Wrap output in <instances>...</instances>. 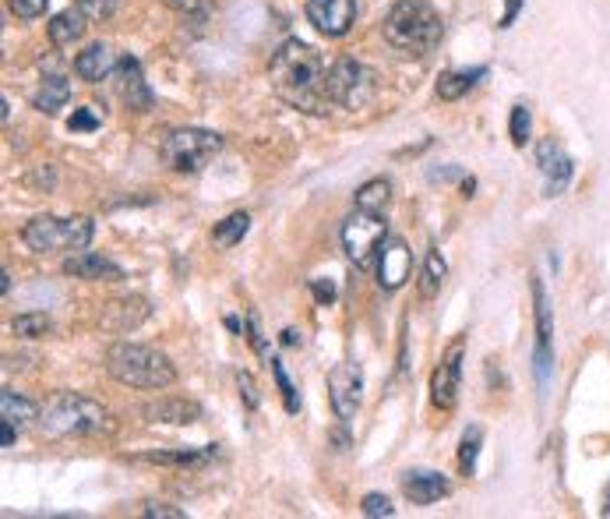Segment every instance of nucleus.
Returning <instances> with one entry per match:
<instances>
[{"label":"nucleus","mask_w":610,"mask_h":519,"mask_svg":"<svg viewBox=\"0 0 610 519\" xmlns=\"http://www.w3.org/2000/svg\"><path fill=\"white\" fill-rule=\"evenodd\" d=\"M529 294H533V315H536V382H547V371H551V339H554V315H551V297L544 290V279L533 276L529 279Z\"/></svg>","instance_id":"1a4fd4ad"},{"label":"nucleus","mask_w":610,"mask_h":519,"mask_svg":"<svg viewBox=\"0 0 610 519\" xmlns=\"http://www.w3.org/2000/svg\"><path fill=\"white\" fill-rule=\"evenodd\" d=\"M360 392H364V371L360 364H335L328 371V399H332L335 417L350 424L360 410Z\"/></svg>","instance_id":"9d476101"},{"label":"nucleus","mask_w":610,"mask_h":519,"mask_svg":"<svg viewBox=\"0 0 610 519\" xmlns=\"http://www.w3.org/2000/svg\"><path fill=\"white\" fill-rule=\"evenodd\" d=\"M219 149H223V138H219L216 131L177 128L166 135L159 156H163V163L170 166L173 173H201L212 163V156H219Z\"/></svg>","instance_id":"423d86ee"},{"label":"nucleus","mask_w":610,"mask_h":519,"mask_svg":"<svg viewBox=\"0 0 610 519\" xmlns=\"http://www.w3.org/2000/svg\"><path fill=\"white\" fill-rule=\"evenodd\" d=\"M462 191H466V198H473V191H477V181H473V177H466V181H462Z\"/></svg>","instance_id":"37998d69"},{"label":"nucleus","mask_w":610,"mask_h":519,"mask_svg":"<svg viewBox=\"0 0 610 519\" xmlns=\"http://www.w3.org/2000/svg\"><path fill=\"white\" fill-rule=\"evenodd\" d=\"M64 276H75V279H85V283H117L124 279V269L110 258L96 255V251H75L71 258H64Z\"/></svg>","instance_id":"dca6fc26"},{"label":"nucleus","mask_w":610,"mask_h":519,"mask_svg":"<svg viewBox=\"0 0 610 519\" xmlns=\"http://www.w3.org/2000/svg\"><path fill=\"white\" fill-rule=\"evenodd\" d=\"M120 0H78V8H82V15L89 18V22H106V18L117 11Z\"/></svg>","instance_id":"72a5a7b5"},{"label":"nucleus","mask_w":610,"mask_h":519,"mask_svg":"<svg viewBox=\"0 0 610 519\" xmlns=\"http://www.w3.org/2000/svg\"><path fill=\"white\" fill-rule=\"evenodd\" d=\"M268 75L276 82V92L293 103L297 110L307 113H325L332 106L328 99V68L321 61V53L307 46L304 39H286L272 61H268Z\"/></svg>","instance_id":"f257e3e1"},{"label":"nucleus","mask_w":610,"mask_h":519,"mask_svg":"<svg viewBox=\"0 0 610 519\" xmlns=\"http://www.w3.org/2000/svg\"><path fill=\"white\" fill-rule=\"evenodd\" d=\"M142 417L149 424H170V428H184V424H198L201 421V407L194 403V399L170 396V399H156V403H145Z\"/></svg>","instance_id":"f3484780"},{"label":"nucleus","mask_w":610,"mask_h":519,"mask_svg":"<svg viewBox=\"0 0 610 519\" xmlns=\"http://www.w3.org/2000/svg\"><path fill=\"white\" fill-rule=\"evenodd\" d=\"M487 78V68H469V71H445V75L438 78V99H445V103H455V99H462L469 89L477 82H484Z\"/></svg>","instance_id":"b1692460"},{"label":"nucleus","mask_w":610,"mask_h":519,"mask_svg":"<svg viewBox=\"0 0 610 519\" xmlns=\"http://www.w3.org/2000/svg\"><path fill=\"white\" fill-rule=\"evenodd\" d=\"M283 346H300V332L297 329H283Z\"/></svg>","instance_id":"79ce46f5"},{"label":"nucleus","mask_w":610,"mask_h":519,"mask_svg":"<svg viewBox=\"0 0 610 519\" xmlns=\"http://www.w3.org/2000/svg\"><path fill=\"white\" fill-rule=\"evenodd\" d=\"M120 61H113V53L106 43H92L85 46L82 53L75 57V75L82 78V82L96 85V82H106V78L113 75V68H117Z\"/></svg>","instance_id":"6ab92c4d"},{"label":"nucleus","mask_w":610,"mask_h":519,"mask_svg":"<svg viewBox=\"0 0 610 519\" xmlns=\"http://www.w3.org/2000/svg\"><path fill=\"white\" fill-rule=\"evenodd\" d=\"M307 18L328 39H343L357 22V0H307Z\"/></svg>","instance_id":"f8f14e48"},{"label":"nucleus","mask_w":610,"mask_h":519,"mask_svg":"<svg viewBox=\"0 0 610 519\" xmlns=\"http://www.w3.org/2000/svg\"><path fill=\"white\" fill-rule=\"evenodd\" d=\"M85 22L89 18L82 15V8H67V11H60V15H53V22L46 25V32H50V43L53 46H60V50H67L71 43H78V39L85 36Z\"/></svg>","instance_id":"5701e85b"},{"label":"nucleus","mask_w":610,"mask_h":519,"mask_svg":"<svg viewBox=\"0 0 610 519\" xmlns=\"http://www.w3.org/2000/svg\"><path fill=\"white\" fill-rule=\"evenodd\" d=\"M247 230H251V216H247V212H233V216H226L223 223H216L212 241H216L219 248H233V244L244 241Z\"/></svg>","instance_id":"cd10ccee"},{"label":"nucleus","mask_w":610,"mask_h":519,"mask_svg":"<svg viewBox=\"0 0 610 519\" xmlns=\"http://www.w3.org/2000/svg\"><path fill=\"white\" fill-rule=\"evenodd\" d=\"M445 279H448V262H445V255H441L438 248H431V251H427L424 272H420V286H417L420 297H424V301H434V297L441 294Z\"/></svg>","instance_id":"393cba45"},{"label":"nucleus","mask_w":610,"mask_h":519,"mask_svg":"<svg viewBox=\"0 0 610 519\" xmlns=\"http://www.w3.org/2000/svg\"><path fill=\"white\" fill-rule=\"evenodd\" d=\"M311 290H314V297H318V304H332L335 301V283H332V279H314Z\"/></svg>","instance_id":"58836bf2"},{"label":"nucleus","mask_w":610,"mask_h":519,"mask_svg":"<svg viewBox=\"0 0 610 519\" xmlns=\"http://www.w3.org/2000/svg\"><path fill=\"white\" fill-rule=\"evenodd\" d=\"M67 99H71V82H67L64 75H43V82H39V89H36V96H32V103H36L39 113L53 117V113L64 110Z\"/></svg>","instance_id":"4be33fe9"},{"label":"nucleus","mask_w":610,"mask_h":519,"mask_svg":"<svg viewBox=\"0 0 610 519\" xmlns=\"http://www.w3.org/2000/svg\"><path fill=\"white\" fill-rule=\"evenodd\" d=\"M170 4H187V0H170Z\"/></svg>","instance_id":"49530a36"},{"label":"nucleus","mask_w":610,"mask_h":519,"mask_svg":"<svg viewBox=\"0 0 610 519\" xmlns=\"http://www.w3.org/2000/svg\"><path fill=\"white\" fill-rule=\"evenodd\" d=\"M15 442H18V424L4 421V431H0V445H4V449H11Z\"/></svg>","instance_id":"a19ab883"},{"label":"nucleus","mask_w":610,"mask_h":519,"mask_svg":"<svg viewBox=\"0 0 610 519\" xmlns=\"http://www.w3.org/2000/svg\"><path fill=\"white\" fill-rule=\"evenodd\" d=\"M381 29H385V39L395 50H410V53H431L441 43V36H445L441 15L431 4H424V0H399L385 15Z\"/></svg>","instance_id":"20e7f679"},{"label":"nucleus","mask_w":610,"mask_h":519,"mask_svg":"<svg viewBox=\"0 0 610 519\" xmlns=\"http://www.w3.org/2000/svg\"><path fill=\"white\" fill-rule=\"evenodd\" d=\"M360 512H364L367 519H392L395 516V505L388 502L385 495L371 491V495H364V502H360Z\"/></svg>","instance_id":"473e14b6"},{"label":"nucleus","mask_w":610,"mask_h":519,"mask_svg":"<svg viewBox=\"0 0 610 519\" xmlns=\"http://www.w3.org/2000/svg\"><path fill=\"white\" fill-rule=\"evenodd\" d=\"M0 279H4V283H0V290H4V297H8L11 294V272L4 269V276H0Z\"/></svg>","instance_id":"c03bdc74"},{"label":"nucleus","mask_w":610,"mask_h":519,"mask_svg":"<svg viewBox=\"0 0 610 519\" xmlns=\"http://www.w3.org/2000/svg\"><path fill=\"white\" fill-rule=\"evenodd\" d=\"M216 456V449H156L134 456L138 463H156V467H205Z\"/></svg>","instance_id":"412c9836"},{"label":"nucleus","mask_w":610,"mask_h":519,"mask_svg":"<svg viewBox=\"0 0 610 519\" xmlns=\"http://www.w3.org/2000/svg\"><path fill=\"white\" fill-rule=\"evenodd\" d=\"M480 445H484V431L473 424V428H466V435H462V442H459V467H462V474H466V477L477 474Z\"/></svg>","instance_id":"c85d7f7f"},{"label":"nucleus","mask_w":610,"mask_h":519,"mask_svg":"<svg viewBox=\"0 0 610 519\" xmlns=\"http://www.w3.org/2000/svg\"><path fill=\"white\" fill-rule=\"evenodd\" d=\"M67 128L78 131V135H85V131H96L99 128V117L92 106H82V110L71 113V121H67Z\"/></svg>","instance_id":"c9c22d12"},{"label":"nucleus","mask_w":610,"mask_h":519,"mask_svg":"<svg viewBox=\"0 0 610 519\" xmlns=\"http://www.w3.org/2000/svg\"><path fill=\"white\" fill-rule=\"evenodd\" d=\"M388 202H392V184L385 177H374V181L360 184L357 195H353V205L364 212H385Z\"/></svg>","instance_id":"bb28decb"},{"label":"nucleus","mask_w":610,"mask_h":519,"mask_svg":"<svg viewBox=\"0 0 610 519\" xmlns=\"http://www.w3.org/2000/svg\"><path fill=\"white\" fill-rule=\"evenodd\" d=\"M106 371L113 382L127 385V389H170L177 382V368L166 354L152 350L142 343H113L106 350Z\"/></svg>","instance_id":"7ed1b4c3"},{"label":"nucleus","mask_w":610,"mask_h":519,"mask_svg":"<svg viewBox=\"0 0 610 519\" xmlns=\"http://www.w3.org/2000/svg\"><path fill=\"white\" fill-rule=\"evenodd\" d=\"M8 8L15 11V18L32 22V18H39L46 8H50V0H8Z\"/></svg>","instance_id":"f704fd0d"},{"label":"nucleus","mask_w":610,"mask_h":519,"mask_svg":"<svg viewBox=\"0 0 610 519\" xmlns=\"http://www.w3.org/2000/svg\"><path fill=\"white\" fill-rule=\"evenodd\" d=\"M268 368H272V375H276V385H279V396H283L286 414H297V410H300V396H297V385H293L290 375H286L283 361H279V357H268Z\"/></svg>","instance_id":"c756f323"},{"label":"nucleus","mask_w":610,"mask_h":519,"mask_svg":"<svg viewBox=\"0 0 610 519\" xmlns=\"http://www.w3.org/2000/svg\"><path fill=\"white\" fill-rule=\"evenodd\" d=\"M117 71H120V96H124V103L138 113H149L152 106H156V96H152L149 82H145V75H142V61L131 57V53H124Z\"/></svg>","instance_id":"2eb2a0df"},{"label":"nucleus","mask_w":610,"mask_h":519,"mask_svg":"<svg viewBox=\"0 0 610 519\" xmlns=\"http://www.w3.org/2000/svg\"><path fill=\"white\" fill-rule=\"evenodd\" d=\"M328 99L335 106H346V110H357V106L371 103L374 89H378V75L371 68H364L353 57H339L335 64H328Z\"/></svg>","instance_id":"0eeeda50"},{"label":"nucleus","mask_w":610,"mask_h":519,"mask_svg":"<svg viewBox=\"0 0 610 519\" xmlns=\"http://www.w3.org/2000/svg\"><path fill=\"white\" fill-rule=\"evenodd\" d=\"M237 385H240V392H244V403H247V410H258L261 396H258V385H254V378L247 375V371H240V375H237Z\"/></svg>","instance_id":"e433bc0d"},{"label":"nucleus","mask_w":610,"mask_h":519,"mask_svg":"<svg viewBox=\"0 0 610 519\" xmlns=\"http://www.w3.org/2000/svg\"><path fill=\"white\" fill-rule=\"evenodd\" d=\"M462 354H466V339H455L445 350L441 364L431 375V403L438 410H452L459 399V382H462Z\"/></svg>","instance_id":"9b49d317"},{"label":"nucleus","mask_w":610,"mask_h":519,"mask_svg":"<svg viewBox=\"0 0 610 519\" xmlns=\"http://www.w3.org/2000/svg\"><path fill=\"white\" fill-rule=\"evenodd\" d=\"M39 428L50 438H89L110 435L113 417L103 403L82 396V392H57L39 414Z\"/></svg>","instance_id":"f03ea898"},{"label":"nucleus","mask_w":610,"mask_h":519,"mask_svg":"<svg viewBox=\"0 0 610 519\" xmlns=\"http://www.w3.org/2000/svg\"><path fill=\"white\" fill-rule=\"evenodd\" d=\"M149 318V301L145 297H124V301H110L103 308V329L106 332H131Z\"/></svg>","instance_id":"a211bd4d"},{"label":"nucleus","mask_w":610,"mask_h":519,"mask_svg":"<svg viewBox=\"0 0 610 519\" xmlns=\"http://www.w3.org/2000/svg\"><path fill=\"white\" fill-rule=\"evenodd\" d=\"M522 4H526V0H508L505 15H501V22H498V29H512V22H515V15L522 11Z\"/></svg>","instance_id":"ea45409f"},{"label":"nucleus","mask_w":610,"mask_h":519,"mask_svg":"<svg viewBox=\"0 0 610 519\" xmlns=\"http://www.w3.org/2000/svg\"><path fill=\"white\" fill-rule=\"evenodd\" d=\"M0 414H4V421H11V424H29V421H39V414H43V407L39 403H32V399H25V396H18V392H11V389H4L0 392Z\"/></svg>","instance_id":"a878e982"},{"label":"nucleus","mask_w":610,"mask_h":519,"mask_svg":"<svg viewBox=\"0 0 610 519\" xmlns=\"http://www.w3.org/2000/svg\"><path fill=\"white\" fill-rule=\"evenodd\" d=\"M536 166H540L547 177V198L561 195V191L572 184L575 163H572V156L561 149V142H554V138H544V142L536 145Z\"/></svg>","instance_id":"4468645a"},{"label":"nucleus","mask_w":610,"mask_h":519,"mask_svg":"<svg viewBox=\"0 0 610 519\" xmlns=\"http://www.w3.org/2000/svg\"><path fill=\"white\" fill-rule=\"evenodd\" d=\"M385 241H388L385 212L353 209V216L343 223V251L357 269H367V265L378 258V251Z\"/></svg>","instance_id":"6e6552de"},{"label":"nucleus","mask_w":610,"mask_h":519,"mask_svg":"<svg viewBox=\"0 0 610 519\" xmlns=\"http://www.w3.org/2000/svg\"><path fill=\"white\" fill-rule=\"evenodd\" d=\"M402 491H406V498H410L413 505H434V502H441L452 488H448V481L441 474L420 470V474H406Z\"/></svg>","instance_id":"aec40b11"},{"label":"nucleus","mask_w":610,"mask_h":519,"mask_svg":"<svg viewBox=\"0 0 610 519\" xmlns=\"http://www.w3.org/2000/svg\"><path fill=\"white\" fill-rule=\"evenodd\" d=\"M96 237V223L89 216H71V219H57V216H36L22 226V241L29 244V251L36 255H50V251H85Z\"/></svg>","instance_id":"39448f33"},{"label":"nucleus","mask_w":610,"mask_h":519,"mask_svg":"<svg viewBox=\"0 0 610 519\" xmlns=\"http://www.w3.org/2000/svg\"><path fill=\"white\" fill-rule=\"evenodd\" d=\"M11 332L22 339H43L46 332H50V318L43 315V311H29V315H15V322H11Z\"/></svg>","instance_id":"7c9ffc66"},{"label":"nucleus","mask_w":610,"mask_h":519,"mask_svg":"<svg viewBox=\"0 0 610 519\" xmlns=\"http://www.w3.org/2000/svg\"><path fill=\"white\" fill-rule=\"evenodd\" d=\"M145 516L149 519H184V509H173V505H166V502H156L145 509Z\"/></svg>","instance_id":"4c0bfd02"},{"label":"nucleus","mask_w":610,"mask_h":519,"mask_svg":"<svg viewBox=\"0 0 610 519\" xmlns=\"http://www.w3.org/2000/svg\"><path fill=\"white\" fill-rule=\"evenodd\" d=\"M413 276V251L402 237H388L378 251V286L395 294L399 286H406Z\"/></svg>","instance_id":"ddd939ff"},{"label":"nucleus","mask_w":610,"mask_h":519,"mask_svg":"<svg viewBox=\"0 0 610 519\" xmlns=\"http://www.w3.org/2000/svg\"><path fill=\"white\" fill-rule=\"evenodd\" d=\"M603 516H610V481H607V488H603Z\"/></svg>","instance_id":"a18cd8bd"},{"label":"nucleus","mask_w":610,"mask_h":519,"mask_svg":"<svg viewBox=\"0 0 610 519\" xmlns=\"http://www.w3.org/2000/svg\"><path fill=\"white\" fill-rule=\"evenodd\" d=\"M529 135H533V113H529L526 103L512 106V117H508V138H512V145H526Z\"/></svg>","instance_id":"2f4dec72"}]
</instances>
